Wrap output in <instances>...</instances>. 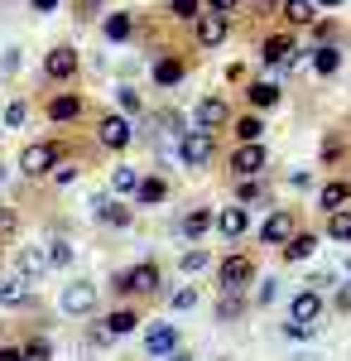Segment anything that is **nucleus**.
Listing matches in <instances>:
<instances>
[{"label": "nucleus", "mask_w": 351, "mask_h": 361, "mask_svg": "<svg viewBox=\"0 0 351 361\" xmlns=\"http://www.w3.org/2000/svg\"><path fill=\"white\" fill-rule=\"evenodd\" d=\"M116 289H125V294H154V289H159V265H154V260H140L130 270H121Z\"/></svg>", "instance_id": "f257e3e1"}, {"label": "nucleus", "mask_w": 351, "mask_h": 361, "mask_svg": "<svg viewBox=\"0 0 351 361\" xmlns=\"http://www.w3.org/2000/svg\"><path fill=\"white\" fill-rule=\"evenodd\" d=\"M58 159H63V149H58V145H25V154H20V173L44 178V173H54Z\"/></svg>", "instance_id": "f03ea898"}, {"label": "nucleus", "mask_w": 351, "mask_h": 361, "mask_svg": "<svg viewBox=\"0 0 351 361\" xmlns=\"http://www.w3.org/2000/svg\"><path fill=\"white\" fill-rule=\"evenodd\" d=\"M250 275H255V270H250L245 255H226V260L216 265V284H221V294H241L245 284H250Z\"/></svg>", "instance_id": "7ed1b4c3"}, {"label": "nucleus", "mask_w": 351, "mask_h": 361, "mask_svg": "<svg viewBox=\"0 0 351 361\" xmlns=\"http://www.w3.org/2000/svg\"><path fill=\"white\" fill-rule=\"evenodd\" d=\"M178 159L197 173V169L212 159V135H207V130H188V135H178Z\"/></svg>", "instance_id": "20e7f679"}, {"label": "nucleus", "mask_w": 351, "mask_h": 361, "mask_svg": "<svg viewBox=\"0 0 351 361\" xmlns=\"http://www.w3.org/2000/svg\"><path fill=\"white\" fill-rule=\"evenodd\" d=\"M226 34H231V15H216V10L197 15V44H202V49H216Z\"/></svg>", "instance_id": "39448f33"}, {"label": "nucleus", "mask_w": 351, "mask_h": 361, "mask_svg": "<svg viewBox=\"0 0 351 361\" xmlns=\"http://www.w3.org/2000/svg\"><path fill=\"white\" fill-rule=\"evenodd\" d=\"M97 308V289L87 284V279H78V284H68L63 289V313H73V318H87Z\"/></svg>", "instance_id": "423d86ee"}, {"label": "nucleus", "mask_w": 351, "mask_h": 361, "mask_svg": "<svg viewBox=\"0 0 351 361\" xmlns=\"http://www.w3.org/2000/svg\"><path fill=\"white\" fill-rule=\"evenodd\" d=\"M73 73H78V49H68V44H63V49H54V54L44 58V78H54V82H68Z\"/></svg>", "instance_id": "0eeeda50"}, {"label": "nucleus", "mask_w": 351, "mask_h": 361, "mask_svg": "<svg viewBox=\"0 0 351 361\" xmlns=\"http://www.w3.org/2000/svg\"><path fill=\"white\" fill-rule=\"evenodd\" d=\"M226 121H231V106H226L221 97H207V102H197V130H207V135H212V130H221Z\"/></svg>", "instance_id": "6e6552de"}, {"label": "nucleus", "mask_w": 351, "mask_h": 361, "mask_svg": "<svg viewBox=\"0 0 351 361\" xmlns=\"http://www.w3.org/2000/svg\"><path fill=\"white\" fill-rule=\"evenodd\" d=\"M130 135H135V130H130V121H125V116H106V121L97 126V140H101L106 149H125Z\"/></svg>", "instance_id": "1a4fd4ad"}, {"label": "nucleus", "mask_w": 351, "mask_h": 361, "mask_svg": "<svg viewBox=\"0 0 351 361\" xmlns=\"http://www.w3.org/2000/svg\"><path fill=\"white\" fill-rule=\"evenodd\" d=\"M231 169L241 173V178H255L260 169H265V145L255 140V145H241L236 154H231Z\"/></svg>", "instance_id": "9d476101"}, {"label": "nucleus", "mask_w": 351, "mask_h": 361, "mask_svg": "<svg viewBox=\"0 0 351 361\" xmlns=\"http://www.w3.org/2000/svg\"><path fill=\"white\" fill-rule=\"evenodd\" d=\"M289 236H294V217H289V212H270V217L260 222V241H265V246H284Z\"/></svg>", "instance_id": "9b49d317"}, {"label": "nucleus", "mask_w": 351, "mask_h": 361, "mask_svg": "<svg viewBox=\"0 0 351 361\" xmlns=\"http://www.w3.org/2000/svg\"><path fill=\"white\" fill-rule=\"evenodd\" d=\"M323 313V294L318 289H298L294 294V323H318Z\"/></svg>", "instance_id": "f8f14e48"}, {"label": "nucleus", "mask_w": 351, "mask_h": 361, "mask_svg": "<svg viewBox=\"0 0 351 361\" xmlns=\"http://www.w3.org/2000/svg\"><path fill=\"white\" fill-rule=\"evenodd\" d=\"M144 352H149V357H168V352H178V333H173L168 323L149 328V337H144Z\"/></svg>", "instance_id": "ddd939ff"}, {"label": "nucleus", "mask_w": 351, "mask_h": 361, "mask_svg": "<svg viewBox=\"0 0 351 361\" xmlns=\"http://www.w3.org/2000/svg\"><path fill=\"white\" fill-rule=\"evenodd\" d=\"M92 207H97V217L106 226H130V207H125L121 197H97Z\"/></svg>", "instance_id": "4468645a"}, {"label": "nucleus", "mask_w": 351, "mask_h": 361, "mask_svg": "<svg viewBox=\"0 0 351 361\" xmlns=\"http://www.w3.org/2000/svg\"><path fill=\"white\" fill-rule=\"evenodd\" d=\"M44 270H49V250H44V246H25V250H20V275H25L29 284L44 275Z\"/></svg>", "instance_id": "2eb2a0df"}, {"label": "nucleus", "mask_w": 351, "mask_h": 361, "mask_svg": "<svg viewBox=\"0 0 351 361\" xmlns=\"http://www.w3.org/2000/svg\"><path fill=\"white\" fill-rule=\"evenodd\" d=\"M216 226H221V236H226V241H236V236H245V226H250V217H245V207H221V217H216Z\"/></svg>", "instance_id": "dca6fc26"}, {"label": "nucleus", "mask_w": 351, "mask_h": 361, "mask_svg": "<svg viewBox=\"0 0 351 361\" xmlns=\"http://www.w3.org/2000/svg\"><path fill=\"white\" fill-rule=\"evenodd\" d=\"M212 226V212L207 207H192V212H183V222H178V231L188 236V241H202V231Z\"/></svg>", "instance_id": "f3484780"}, {"label": "nucleus", "mask_w": 351, "mask_h": 361, "mask_svg": "<svg viewBox=\"0 0 351 361\" xmlns=\"http://www.w3.org/2000/svg\"><path fill=\"white\" fill-rule=\"evenodd\" d=\"M135 188H140V169H130V164L111 169V193H116V197H130Z\"/></svg>", "instance_id": "a211bd4d"}, {"label": "nucleus", "mask_w": 351, "mask_h": 361, "mask_svg": "<svg viewBox=\"0 0 351 361\" xmlns=\"http://www.w3.org/2000/svg\"><path fill=\"white\" fill-rule=\"evenodd\" d=\"M289 54H294V39H289V34H270L265 49H260L265 63H289Z\"/></svg>", "instance_id": "6ab92c4d"}, {"label": "nucleus", "mask_w": 351, "mask_h": 361, "mask_svg": "<svg viewBox=\"0 0 351 361\" xmlns=\"http://www.w3.org/2000/svg\"><path fill=\"white\" fill-rule=\"evenodd\" d=\"M164 197H168V183H164V178H140V188H135L140 207H154V202H164Z\"/></svg>", "instance_id": "aec40b11"}, {"label": "nucleus", "mask_w": 351, "mask_h": 361, "mask_svg": "<svg viewBox=\"0 0 351 361\" xmlns=\"http://www.w3.org/2000/svg\"><path fill=\"white\" fill-rule=\"evenodd\" d=\"M318 202H323L327 212H342V202H351V183H347V178H337V183H327L323 193H318Z\"/></svg>", "instance_id": "412c9836"}, {"label": "nucleus", "mask_w": 351, "mask_h": 361, "mask_svg": "<svg viewBox=\"0 0 351 361\" xmlns=\"http://www.w3.org/2000/svg\"><path fill=\"white\" fill-rule=\"evenodd\" d=\"M284 20L289 25H313L318 20V5L313 0H284Z\"/></svg>", "instance_id": "4be33fe9"}, {"label": "nucleus", "mask_w": 351, "mask_h": 361, "mask_svg": "<svg viewBox=\"0 0 351 361\" xmlns=\"http://www.w3.org/2000/svg\"><path fill=\"white\" fill-rule=\"evenodd\" d=\"M135 328H140L135 308H116V313L106 318V333H111V337H125V333H135Z\"/></svg>", "instance_id": "5701e85b"}, {"label": "nucleus", "mask_w": 351, "mask_h": 361, "mask_svg": "<svg viewBox=\"0 0 351 361\" xmlns=\"http://www.w3.org/2000/svg\"><path fill=\"white\" fill-rule=\"evenodd\" d=\"M327 236L342 241V246H351V212L347 207H342V212H327Z\"/></svg>", "instance_id": "b1692460"}, {"label": "nucleus", "mask_w": 351, "mask_h": 361, "mask_svg": "<svg viewBox=\"0 0 351 361\" xmlns=\"http://www.w3.org/2000/svg\"><path fill=\"white\" fill-rule=\"evenodd\" d=\"M29 299V279L15 275V279H0V304H25Z\"/></svg>", "instance_id": "393cba45"}, {"label": "nucleus", "mask_w": 351, "mask_h": 361, "mask_svg": "<svg viewBox=\"0 0 351 361\" xmlns=\"http://www.w3.org/2000/svg\"><path fill=\"white\" fill-rule=\"evenodd\" d=\"M49 116H54L58 126H63V121H78V116H82V97H54Z\"/></svg>", "instance_id": "a878e982"}, {"label": "nucleus", "mask_w": 351, "mask_h": 361, "mask_svg": "<svg viewBox=\"0 0 351 361\" xmlns=\"http://www.w3.org/2000/svg\"><path fill=\"white\" fill-rule=\"evenodd\" d=\"M245 97H250V106H260V111H265V106H279V87L274 82H250Z\"/></svg>", "instance_id": "bb28decb"}, {"label": "nucleus", "mask_w": 351, "mask_h": 361, "mask_svg": "<svg viewBox=\"0 0 351 361\" xmlns=\"http://www.w3.org/2000/svg\"><path fill=\"white\" fill-rule=\"evenodd\" d=\"M154 82H164V87L183 82V63H178V58H159V63H154Z\"/></svg>", "instance_id": "cd10ccee"}, {"label": "nucleus", "mask_w": 351, "mask_h": 361, "mask_svg": "<svg viewBox=\"0 0 351 361\" xmlns=\"http://www.w3.org/2000/svg\"><path fill=\"white\" fill-rule=\"evenodd\" d=\"M313 250H318V236H289V241H284V255H289V260H308Z\"/></svg>", "instance_id": "c85d7f7f"}, {"label": "nucleus", "mask_w": 351, "mask_h": 361, "mask_svg": "<svg viewBox=\"0 0 351 361\" xmlns=\"http://www.w3.org/2000/svg\"><path fill=\"white\" fill-rule=\"evenodd\" d=\"M236 135H241V145H255V140L265 135V126H260V116H241V121H236Z\"/></svg>", "instance_id": "c756f323"}, {"label": "nucleus", "mask_w": 351, "mask_h": 361, "mask_svg": "<svg viewBox=\"0 0 351 361\" xmlns=\"http://www.w3.org/2000/svg\"><path fill=\"white\" fill-rule=\"evenodd\" d=\"M178 265H183V275H202L212 260H207V250L197 246V250H183V260H178Z\"/></svg>", "instance_id": "7c9ffc66"}, {"label": "nucleus", "mask_w": 351, "mask_h": 361, "mask_svg": "<svg viewBox=\"0 0 351 361\" xmlns=\"http://www.w3.org/2000/svg\"><path fill=\"white\" fill-rule=\"evenodd\" d=\"M20 357H25V361H49V357H54V347H49L44 337H29L25 347H20Z\"/></svg>", "instance_id": "2f4dec72"}, {"label": "nucleus", "mask_w": 351, "mask_h": 361, "mask_svg": "<svg viewBox=\"0 0 351 361\" xmlns=\"http://www.w3.org/2000/svg\"><path fill=\"white\" fill-rule=\"evenodd\" d=\"M313 68H318V73H337V68H342V54H337L332 44H323L318 58H313Z\"/></svg>", "instance_id": "473e14b6"}, {"label": "nucleus", "mask_w": 351, "mask_h": 361, "mask_svg": "<svg viewBox=\"0 0 351 361\" xmlns=\"http://www.w3.org/2000/svg\"><path fill=\"white\" fill-rule=\"evenodd\" d=\"M130 29H135L130 15H111L106 20V39H130Z\"/></svg>", "instance_id": "72a5a7b5"}, {"label": "nucleus", "mask_w": 351, "mask_h": 361, "mask_svg": "<svg viewBox=\"0 0 351 361\" xmlns=\"http://www.w3.org/2000/svg\"><path fill=\"white\" fill-rule=\"evenodd\" d=\"M216 318H221V323L241 318V294H226V299H221V308H216Z\"/></svg>", "instance_id": "f704fd0d"}, {"label": "nucleus", "mask_w": 351, "mask_h": 361, "mask_svg": "<svg viewBox=\"0 0 351 361\" xmlns=\"http://www.w3.org/2000/svg\"><path fill=\"white\" fill-rule=\"evenodd\" d=\"M168 10H173L178 20H197V10H202V0H173Z\"/></svg>", "instance_id": "c9c22d12"}, {"label": "nucleus", "mask_w": 351, "mask_h": 361, "mask_svg": "<svg viewBox=\"0 0 351 361\" xmlns=\"http://www.w3.org/2000/svg\"><path fill=\"white\" fill-rule=\"evenodd\" d=\"M73 178H78V164H73V159H58L54 164V183H73Z\"/></svg>", "instance_id": "e433bc0d"}, {"label": "nucleus", "mask_w": 351, "mask_h": 361, "mask_svg": "<svg viewBox=\"0 0 351 361\" xmlns=\"http://www.w3.org/2000/svg\"><path fill=\"white\" fill-rule=\"evenodd\" d=\"M255 197H265V183H260V178H245L241 183V202H255Z\"/></svg>", "instance_id": "4c0bfd02"}, {"label": "nucleus", "mask_w": 351, "mask_h": 361, "mask_svg": "<svg viewBox=\"0 0 351 361\" xmlns=\"http://www.w3.org/2000/svg\"><path fill=\"white\" fill-rule=\"evenodd\" d=\"M73 260V246L68 241H54V250H49V265H68Z\"/></svg>", "instance_id": "58836bf2"}, {"label": "nucleus", "mask_w": 351, "mask_h": 361, "mask_svg": "<svg viewBox=\"0 0 351 361\" xmlns=\"http://www.w3.org/2000/svg\"><path fill=\"white\" fill-rule=\"evenodd\" d=\"M5 126H25V102H10L5 106Z\"/></svg>", "instance_id": "ea45409f"}, {"label": "nucleus", "mask_w": 351, "mask_h": 361, "mask_svg": "<svg viewBox=\"0 0 351 361\" xmlns=\"http://www.w3.org/2000/svg\"><path fill=\"white\" fill-rule=\"evenodd\" d=\"M197 304V289H178V294H173V308H192Z\"/></svg>", "instance_id": "a19ab883"}, {"label": "nucleus", "mask_w": 351, "mask_h": 361, "mask_svg": "<svg viewBox=\"0 0 351 361\" xmlns=\"http://www.w3.org/2000/svg\"><path fill=\"white\" fill-rule=\"evenodd\" d=\"M284 333H289V337H298V342H303V337H313V323H284Z\"/></svg>", "instance_id": "79ce46f5"}, {"label": "nucleus", "mask_w": 351, "mask_h": 361, "mask_svg": "<svg viewBox=\"0 0 351 361\" xmlns=\"http://www.w3.org/2000/svg\"><path fill=\"white\" fill-rule=\"evenodd\" d=\"M135 106H140V97L130 92V87H121V111H135Z\"/></svg>", "instance_id": "37998d69"}, {"label": "nucleus", "mask_w": 351, "mask_h": 361, "mask_svg": "<svg viewBox=\"0 0 351 361\" xmlns=\"http://www.w3.org/2000/svg\"><path fill=\"white\" fill-rule=\"evenodd\" d=\"M10 231H15V212H10V207H0V236H10Z\"/></svg>", "instance_id": "c03bdc74"}, {"label": "nucleus", "mask_w": 351, "mask_h": 361, "mask_svg": "<svg viewBox=\"0 0 351 361\" xmlns=\"http://www.w3.org/2000/svg\"><path fill=\"white\" fill-rule=\"evenodd\" d=\"M274 294H279V279H265V289H260V304H274Z\"/></svg>", "instance_id": "a18cd8bd"}, {"label": "nucleus", "mask_w": 351, "mask_h": 361, "mask_svg": "<svg viewBox=\"0 0 351 361\" xmlns=\"http://www.w3.org/2000/svg\"><path fill=\"white\" fill-rule=\"evenodd\" d=\"M337 308H342V313H351V284H342V289H337Z\"/></svg>", "instance_id": "49530a36"}, {"label": "nucleus", "mask_w": 351, "mask_h": 361, "mask_svg": "<svg viewBox=\"0 0 351 361\" xmlns=\"http://www.w3.org/2000/svg\"><path fill=\"white\" fill-rule=\"evenodd\" d=\"M207 5H212L216 15H231V10H236V0H207Z\"/></svg>", "instance_id": "de8ad7c7"}, {"label": "nucleus", "mask_w": 351, "mask_h": 361, "mask_svg": "<svg viewBox=\"0 0 351 361\" xmlns=\"http://www.w3.org/2000/svg\"><path fill=\"white\" fill-rule=\"evenodd\" d=\"M0 361H25V357H20V347H0Z\"/></svg>", "instance_id": "09e8293b"}, {"label": "nucleus", "mask_w": 351, "mask_h": 361, "mask_svg": "<svg viewBox=\"0 0 351 361\" xmlns=\"http://www.w3.org/2000/svg\"><path fill=\"white\" fill-rule=\"evenodd\" d=\"M29 5H34V10H39V15H49V10H54L58 0H29Z\"/></svg>", "instance_id": "8fccbe9b"}, {"label": "nucleus", "mask_w": 351, "mask_h": 361, "mask_svg": "<svg viewBox=\"0 0 351 361\" xmlns=\"http://www.w3.org/2000/svg\"><path fill=\"white\" fill-rule=\"evenodd\" d=\"M164 361H192V352H168Z\"/></svg>", "instance_id": "3c124183"}, {"label": "nucleus", "mask_w": 351, "mask_h": 361, "mask_svg": "<svg viewBox=\"0 0 351 361\" xmlns=\"http://www.w3.org/2000/svg\"><path fill=\"white\" fill-rule=\"evenodd\" d=\"M313 5H327V10H332V5H342V0H313Z\"/></svg>", "instance_id": "603ef678"}, {"label": "nucleus", "mask_w": 351, "mask_h": 361, "mask_svg": "<svg viewBox=\"0 0 351 361\" xmlns=\"http://www.w3.org/2000/svg\"><path fill=\"white\" fill-rule=\"evenodd\" d=\"M0 173H5V169H0Z\"/></svg>", "instance_id": "864d4df0"}]
</instances>
